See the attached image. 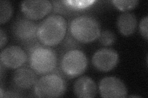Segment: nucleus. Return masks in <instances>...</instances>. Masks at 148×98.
Instances as JSON below:
<instances>
[{"label":"nucleus","instance_id":"16","mask_svg":"<svg viewBox=\"0 0 148 98\" xmlns=\"http://www.w3.org/2000/svg\"><path fill=\"white\" fill-rule=\"evenodd\" d=\"M98 38L100 44L104 46L112 45L116 41L115 34L109 30H106L101 32Z\"/></svg>","mask_w":148,"mask_h":98},{"label":"nucleus","instance_id":"12","mask_svg":"<svg viewBox=\"0 0 148 98\" xmlns=\"http://www.w3.org/2000/svg\"><path fill=\"white\" fill-rule=\"evenodd\" d=\"M73 92L78 97L92 98L97 94V87L91 78L83 76L78 78L74 83Z\"/></svg>","mask_w":148,"mask_h":98},{"label":"nucleus","instance_id":"19","mask_svg":"<svg viewBox=\"0 0 148 98\" xmlns=\"http://www.w3.org/2000/svg\"><path fill=\"white\" fill-rule=\"evenodd\" d=\"M7 41L8 38L6 32L2 28H0V47H1V49L3 48V47L6 45Z\"/></svg>","mask_w":148,"mask_h":98},{"label":"nucleus","instance_id":"7","mask_svg":"<svg viewBox=\"0 0 148 98\" xmlns=\"http://www.w3.org/2000/svg\"><path fill=\"white\" fill-rule=\"evenodd\" d=\"M53 4L47 0H27L21 3V11L25 17L32 20H38L51 11Z\"/></svg>","mask_w":148,"mask_h":98},{"label":"nucleus","instance_id":"14","mask_svg":"<svg viewBox=\"0 0 148 98\" xmlns=\"http://www.w3.org/2000/svg\"><path fill=\"white\" fill-rule=\"evenodd\" d=\"M13 7L11 2L6 0L0 1V23L7 22L12 16Z\"/></svg>","mask_w":148,"mask_h":98},{"label":"nucleus","instance_id":"9","mask_svg":"<svg viewBox=\"0 0 148 98\" xmlns=\"http://www.w3.org/2000/svg\"><path fill=\"white\" fill-rule=\"evenodd\" d=\"M101 97L105 98H123L127 95V87L120 78L116 77H106L99 84Z\"/></svg>","mask_w":148,"mask_h":98},{"label":"nucleus","instance_id":"1","mask_svg":"<svg viewBox=\"0 0 148 98\" xmlns=\"http://www.w3.org/2000/svg\"><path fill=\"white\" fill-rule=\"evenodd\" d=\"M66 31L67 22L64 17L58 14L51 15L38 25L37 38L46 46H54L62 41Z\"/></svg>","mask_w":148,"mask_h":98},{"label":"nucleus","instance_id":"15","mask_svg":"<svg viewBox=\"0 0 148 98\" xmlns=\"http://www.w3.org/2000/svg\"><path fill=\"white\" fill-rule=\"evenodd\" d=\"M112 3L119 10L127 12L135 8L139 1L136 0H112Z\"/></svg>","mask_w":148,"mask_h":98},{"label":"nucleus","instance_id":"3","mask_svg":"<svg viewBox=\"0 0 148 98\" xmlns=\"http://www.w3.org/2000/svg\"><path fill=\"white\" fill-rule=\"evenodd\" d=\"M57 62L56 53L53 49L46 47H36L30 54V66L38 74H45L53 71L56 67Z\"/></svg>","mask_w":148,"mask_h":98},{"label":"nucleus","instance_id":"4","mask_svg":"<svg viewBox=\"0 0 148 98\" xmlns=\"http://www.w3.org/2000/svg\"><path fill=\"white\" fill-rule=\"evenodd\" d=\"M66 91V82L56 74H46L40 77L34 86V93L38 97H59Z\"/></svg>","mask_w":148,"mask_h":98},{"label":"nucleus","instance_id":"5","mask_svg":"<svg viewBox=\"0 0 148 98\" xmlns=\"http://www.w3.org/2000/svg\"><path fill=\"white\" fill-rule=\"evenodd\" d=\"M88 59L82 50L74 49L64 54L61 59V67L63 72L70 77L79 76L85 71Z\"/></svg>","mask_w":148,"mask_h":98},{"label":"nucleus","instance_id":"6","mask_svg":"<svg viewBox=\"0 0 148 98\" xmlns=\"http://www.w3.org/2000/svg\"><path fill=\"white\" fill-rule=\"evenodd\" d=\"M37 25L26 17H19L14 22L12 33L15 38L23 43H29L37 38Z\"/></svg>","mask_w":148,"mask_h":98},{"label":"nucleus","instance_id":"2","mask_svg":"<svg viewBox=\"0 0 148 98\" xmlns=\"http://www.w3.org/2000/svg\"><path fill=\"white\" fill-rule=\"evenodd\" d=\"M70 32L73 38L82 43L95 41L100 34L101 26L96 18L89 16H78L72 20Z\"/></svg>","mask_w":148,"mask_h":98},{"label":"nucleus","instance_id":"11","mask_svg":"<svg viewBox=\"0 0 148 98\" xmlns=\"http://www.w3.org/2000/svg\"><path fill=\"white\" fill-rule=\"evenodd\" d=\"M12 80L16 87L22 90H27L34 87L38 79L36 72L32 69L19 68L14 72Z\"/></svg>","mask_w":148,"mask_h":98},{"label":"nucleus","instance_id":"21","mask_svg":"<svg viewBox=\"0 0 148 98\" xmlns=\"http://www.w3.org/2000/svg\"><path fill=\"white\" fill-rule=\"evenodd\" d=\"M3 88L1 87L0 88V97H3Z\"/></svg>","mask_w":148,"mask_h":98},{"label":"nucleus","instance_id":"20","mask_svg":"<svg viewBox=\"0 0 148 98\" xmlns=\"http://www.w3.org/2000/svg\"><path fill=\"white\" fill-rule=\"evenodd\" d=\"M4 95L3 96V97H21V95H17V93L12 92V91H8V92H4Z\"/></svg>","mask_w":148,"mask_h":98},{"label":"nucleus","instance_id":"18","mask_svg":"<svg viewBox=\"0 0 148 98\" xmlns=\"http://www.w3.org/2000/svg\"><path fill=\"white\" fill-rule=\"evenodd\" d=\"M147 25H148V17L147 16H146L142 18L140 23V33L146 40H147V38H148Z\"/></svg>","mask_w":148,"mask_h":98},{"label":"nucleus","instance_id":"13","mask_svg":"<svg viewBox=\"0 0 148 98\" xmlns=\"http://www.w3.org/2000/svg\"><path fill=\"white\" fill-rule=\"evenodd\" d=\"M117 26L120 33L123 36L132 35L137 26L136 16L128 11L122 13L117 18Z\"/></svg>","mask_w":148,"mask_h":98},{"label":"nucleus","instance_id":"10","mask_svg":"<svg viewBox=\"0 0 148 98\" xmlns=\"http://www.w3.org/2000/svg\"><path fill=\"white\" fill-rule=\"evenodd\" d=\"M27 59L25 51L19 46L11 45L1 50L0 61L3 66L8 68L17 69L21 67Z\"/></svg>","mask_w":148,"mask_h":98},{"label":"nucleus","instance_id":"8","mask_svg":"<svg viewBox=\"0 0 148 98\" xmlns=\"http://www.w3.org/2000/svg\"><path fill=\"white\" fill-rule=\"evenodd\" d=\"M119 61L118 53L115 50L109 48L97 50L92 57V65L101 72L112 71L117 65Z\"/></svg>","mask_w":148,"mask_h":98},{"label":"nucleus","instance_id":"17","mask_svg":"<svg viewBox=\"0 0 148 98\" xmlns=\"http://www.w3.org/2000/svg\"><path fill=\"white\" fill-rule=\"evenodd\" d=\"M69 7L71 9H75L77 10L78 9L85 8L89 6L92 3H94L95 1H64Z\"/></svg>","mask_w":148,"mask_h":98}]
</instances>
